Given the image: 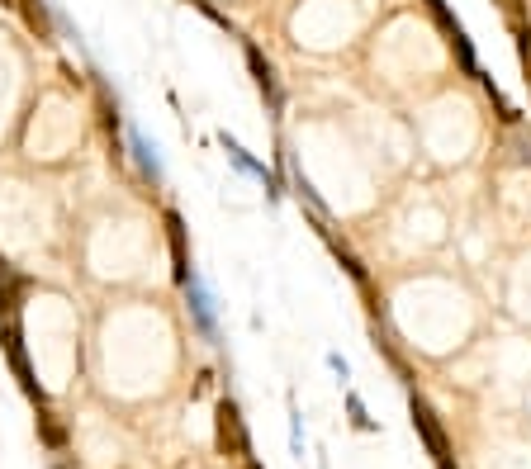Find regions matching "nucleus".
<instances>
[{
    "label": "nucleus",
    "instance_id": "8",
    "mask_svg": "<svg viewBox=\"0 0 531 469\" xmlns=\"http://www.w3.org/2000/svg\"><path fill=\"white\" fill-rule=\"evenodd\" d=\"M347 403H351V417H356V427H361V432H370V417H366V403H361V398H356V394H351V398H347Z\"/></svg>",
    "mask_w": 531,
    "mask_h": 469
},
{
    "label": "nucleus",
    "instance_id": "7",
    "mask_svg": "<svg viewBox=\"0 0 531 469\" xmlns=\"http://www.w3.org/2000/svg\"><path fill=\"white\" fill-rule=\"evenodd\" d=\"M38 427H43V441H48L53 451H57V446H62V441H67V436H62V427H57V422H53V417H48V413L38 417Z\"/></svg>",
    "mask_w": 531,
    "mask_h": 469
},
{
    "label": "nucleus",
    "instance_id": "10",
    "mask_svg": "<svg viewBox=\"0 0 531 469\" xmlns=\"http://www.w3.org/2000/svg\"><path fill=\"white\" fill-rule=\"evenodd\" d=\"M0 5H5V10H19V0H0Z\"/></svg>",
    "mask_w": 531,
    "mask_h": 469
},
{
    "label": "nucleus",
    "instance_id": "5",
    "mask_svg": "<svg viewBox=\"0 0 531 469\" xmlns=\"http://www.w3.org/2000/svg\"><path fill=\"white\" fill-rule=\"evenodd\" d=\"M19 15H24V24H29L38 38H53V15H48L43 0H19Z\"/></svg>",
    "mask_w": 531,
    "mask_h": 469
},
{
    "label": "nucleus",
    "instance_id": "2",
    "mask_svg": "<svg viewBox=\"0 0 531 469\" xmlns=\"http://www.w3.org/2000/svg\"><path fill=\"white\" fill-rule=\"evenodd\" d=\"M0 346H5V356H10V365H15L19 384H24V394H29V398H43V394H38V384H34V370H29V356H24V342H19V318H5Z\"/></svg>",
    "mask_w": 531,
    "mask_h": 469
},
{
    "label": "nucleus",
    "instance_id": "4",
    "mask_svg": "<svg viewBox=\"0 0 531 469\" xmlns=\"http://www.w3.org/2000/svg\"><path fill=\"white\" fill-rule=\"evenodd\" d=\"M166 237H171V256H176V280L190 285V261H185V228H181V214H166Z\"/></svg>",
    "mask_w": 531,
    "mask_h": 469
},
{
    "label": "nucleus",
    "instance_id": "9",
    "mask_svg": "<svg viewBox=\"0 0 531 469\" xmlns=\"http://www.w3.org/2000/svg\"><path fill=\"white\" fill-rule=\"evenodd\" d=\"M5 280H10V266H5V256H0V285H5Z\"/></svg>",
    "mask_w": 531,
    "mask_h": 469
},
{
    "label": "nucleus",
    "instance_id": "3",
    "mask_svg": "<svg viewBox=\"0 0 531 469\" xmlns=\"http://www.w3.org/2000/svg\"><path fill=\"white\" fill-rule=\"evenodd\" d=\"M413 427L422 432V441H427V451L437 455V465H451V446H446V432H441L437 413L422 403V398H413Z\"/></svg>",
    "mask_w": 531,
    "mask_h": 469
},
{
    "label": "nucleus",
    "instance_id": "1",
    "mask_svg": "<svg viewBox=\"0 0 531 469\" xmlns=\"http://www.w3.org/2000/svg\"><path fill=\"white\" fill-rule=\"evenodd\" d=\"M214 441H219L223 455H247V427H242L238 403H228V398H223L219 413H214Z\"/></svg>",
    "mask_w": 531,
    "mask_h": 469
},
{
    "label": "nucleus",
    "instance_id": "11",
    "mask_svg": "<svg viewBox=\"0 0 531 469\" xmlns=\"http://www.w3.org/2000/svg\"><path fill=\"white\" fill-rule=\"evenodd\" d=\"M441 469H451V465H441Z\"/></svg>",
    "mask_w": 531,
    "mask_h": 469
},
{
    "label": "nucleus",
    "instance_id": "6",
    "mask_svg": "<svg viewBox=\"0 0 531 469\" xmlns=\"http://www.w3.org/2000/svg\"><path fill=\"white\" fill-rule=\"evenodd\" d=\"M247 62H252V72H257V81H261V91L266 95H275V81H271V67L261 62V53L257 48H247Z\"/></svg>",
    "mask_w": 531,
    "mask_h": 469
}]
</instances>
